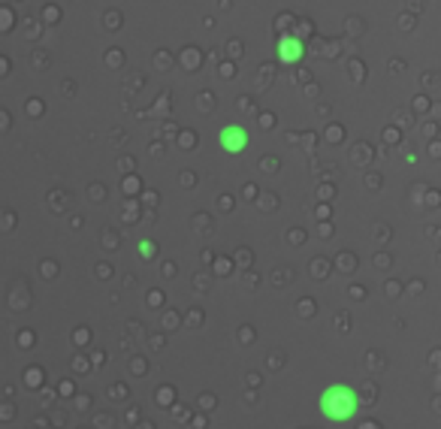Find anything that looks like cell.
I'll return each instance as SVG.
<instances>
[{
	"instance_id": "obj_1",
	"label": "cell",
	"mask_w": 441,
	"mask_h": 429,
	"mask_svg": "<svg viewBox=\"0 0 441 429\" xmlns=\"http://www.w3.org/2000/svg\"><path fill=\"white\" fill-rule=\"evenodd\" d=\"M320 414L327 417L332 423H348L351 417L356 414L360 408V402H356V393L348 387V384H330L324 393H320Z\"/></svg>"
},
{
	"instance_id": "obj_2",
	"label": "cell",
	"mask_w": 441,
	"mask_h": 429,
	"mask_svg": "<svg viewBox=\"0 0 441 429\" xmlns=\"http://www.w3.org/2000/svg\"><path fill=\"white\" fill-rule=\"evenodd\" d=\"M218 142L227 154H242L248 146H251V134H248L242 124H227V127H221Z\"/></svg>"
},
{
	"instance_id": "obj_3",
	"label": "cell",
	"mask_w": 441,
	"mask_h": 429,
	"mask_svg": "<svg viewBox=\"0 0 441 429\" xmlns=\"http://www.w3.org/2000/svg\"><path fill=\"white\" fill-rule=\"evenodd\" d=\"M276 52H278V61L281 64H300L303 58H305V43L300 37H293V33H281Z\"/></svg>"
}]
</instances>
